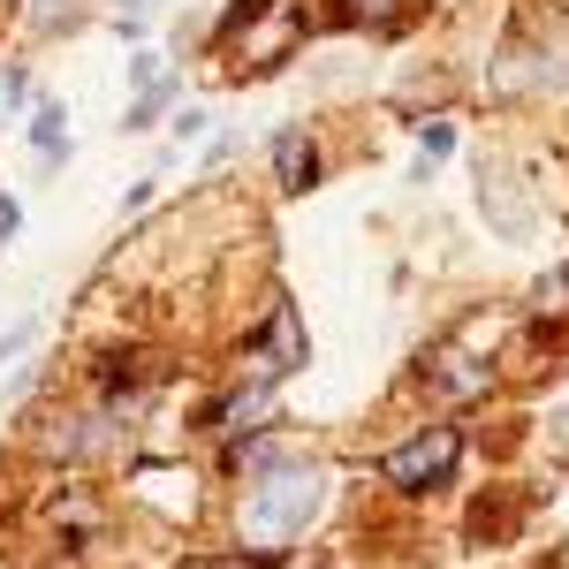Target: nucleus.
<instances>
[{
	"instance_id": "1",
	"label": "nucleus",
	"mask_w": 569,
	"mask_h": 569,
	"mask_svg": "<svg viewBox=\"0 0 569 569\" xmlns=\"http://www.w3.org/2000/svg\"><path fill=\"white\" fill-rule=\"evenodd\" d=\"M327 493H335V471L305 456V448H281L273 463H266L259 479L236 486V501H228V525H236V547H266V555H289L311 525H319V509H327Z\"/></svg>"
},
{
	"instance_id": "2",
	"label": "nucleus",
	"mask_w": 569,
	"mask_h": 569,
	"mask_svg": "<svg viewBox=\"0 0 569 569\" xmlns=\"http://www.w3.org/2000/svg\"><path fill=\"white\" fill-rule=\"evenodd\" d=\"M130 418H114L107 402H46L39 418H31V433H23V448L39 456L46 471H91V463H107V456H122L130 448Z\"/></svg>"
},
{
	"instance_id": "3",
	"label": "nucleus",
	"mask_w": 569,
	"mask_h": 569,
	"mask_svg": "<svg viewBox=\"0 0 569 569\" xmlns=\"http://www.w3.org/2000/svg\"><path fill=\"white\" fill-rule=\"evenodd\" d=\"M463 448H471V433H463L456 418H426L418 433H402L388 456L372 463V479L388 486L395 501H433V493H448V486H456Z\"/></svg>"
},
{
	"instance_id": "4",
	"label": "nucleus",
	"mask_w": 569,
	"mask_h": 569,
	"mask_svg": "<svg viewBox=\"0 0 569 569\" xmlns=\"http://www.w3.org/2000/svg\"><path fill=\"white\" fill-rule=\"evenodd\" d=\"M311 31H319V8L281 0L266 23H251V31L228 46V53H213V61H220V77H228V84H266V77H281L289 61H305Z\"/></svg>"
},
{
	"instance_id": "5",
	"label": "nucleus",
	"mask_w": 569,
	"mask_h": 569,
	"mask_svg": "<svg viewBox=\"0 0 569 569\" xmlns=\"http://www.w3.org/2000/svg\"><path fill=\"white\" fill-rule=\"evenodd\" d=\"M311 365V335H305V311L289 305L281 289L266 297V311H259V327L236 342V380H297Z\"/></svg>"
},
{
	"instance_id": "6",
	"label": "nucleus",
	"mask_w": 569,
	"mask_h": 569,
	"mask_svg": "<svg viewBox=\"0 0 569 569\" xmlns=\"http://www.w3.org/2000/svg\"><path fill=\"white\" fill-rule=\"evenodd\" d=\"M273 426H281V388L273 380H236L228 372V388L198 410V433L220 440V448L228 440H251V433H273Z\"/></svg>"
},
{
	"instance_id": "7",
	"label": "nucleus",
	"mask_w": 569,
	"mask_h": 569,
	"mask_svg": "<svg viewBox=\"0 0 569 569\" xmlns=\"http://www.w3.org/2000/svg\"><path fill=\"white\" fill-rule=\"evenodd\" d=\"M39 517H46V539H53L61 555H84V547H99V539H107V525H114L107 493H99V486H84V479L53 486Z\"/></svg>"
},
{
	"instance_id": "8",
	"label": "nucleus",
	"mask_w": 569,
	"mask_h": 569,
	"mask_svg": "<svg viewBox=\"0 0 569 569\" xmlns=\"http://www.w3.org/2000/svg\"><path fill=\"white\" fill-rule=\"evenodd\" d=\"M418 388L440 395V402H486L493 395V365L471 342H433V350H418Z\"/></svg>"
},
{
	"instance_id": "9",
	"label": "nucleus",
	"mask_w": 569,
	"mask_h": 569,
	"mask_svg": "<svg viewBox=\"0 0 569 569\" xmlns=\"http://www.w3.org/2000/svg\"><path fill=\"white\" fill-rule=\"evenodd\" d=\"M266 168H273V190L281 198H311L327 182V144H319L311 122H281V130L266 137Z\"/></svg>"
},
{
	"instance_id": "10",
	"label": "nucleus",
	"mask_w": 569,
	"mask_h": 569,
	"mask_svg": "<svg viewBox=\"0 0 569 569\" xmlns=\"http://www.w3.org/2000/svg\"><path fill=\"white\" fill-rule=\"evenodd\" d=\"M479 213L501 243H525L531 236V198H525V176L501 160V152H479Z\"/></svg>"
},
{
	"instance_id": "11",
	"label": "nucleus",
	"mask_w": 569,
	"mask_h": 569,
	"mask_svg": "<svg viewBox=\"0 0 569 569\" xmlns=\"http://www.w3.org/2000/svg\"><path fill=\"white\" fill-rule=\"evenodd\" d=\"M319 23L350 39H402L418 23V0H319Z\"/></svg>"
},
{
	"instance_id": "12",
	"label": "nucleus",
	"mask_w": 569,
	"mask_h": 569,
	"mask_svg": "<svg viewBox=\"0 0 569 569\" xmlns=\"http://www.w3.org/2000/svg\"><path fill=\"white\" fill-rule=\"evenodd\" d=\"M176 107H182V69H168V77H152L144 91H130V114H122V137L160 130V114H176Z\"/></svg>"
},
{
	"instance_id": "13",
	"label": "nucleus",
	"mask_w": 569,
	"mask_h": 569,
	"mask_svg": "<svg viewBox=\"0 0 569 569\" xmlns=\"http://www.w3.org/2000/svg\"><path fill=\"white\" fill-rule=\"evenodd\" d=\"M273 8H281V0H228V8H220L213 23H206V53H228V46L243 39L251 23H266Z\"/></svg>"
},
{
	"instance_id": "14",
	"label": "nucleus",
	"mask_w": 569,
	"mask_h": 569,
	"mask_svg": "<svg viewBox=\"0 0 569 569\" xmlns=\"http://www.w3.org/2000/svg\"><path fill=\"white\" fill-rule=\"evenodd\" d=\"M168 569H289V555H266V547H198V555H176Z\"/></svg>"
},
{
	"instance_id": "15",
	"label": "nucleus",
	"mask_w": 569,
	"mask_h": 569,
	"mask_svg": "<svg viewBox=\"0 0 569 569\" xmlns=\"http://www.w3.org/2000/svg\"><path fill=\"white\" fill-rule=\"evenodd\" d=\"M31 144H39L46 168L69 160V107H61V99H39V107H31Z\"/></svg>"
},
{
	"instance_id": "16",
	"label": "nucleus",
	"mask_w": 569,
	"mask_h": 569,
	"mask_svg": "<svg viewBox=\"0 0 569 569\" xmlns=\"http://www.w3.org/2000/svg\"><path fill=\"white\" fill-rule=\"evenodd\" d=\"M456 152V122H440V114H426L418 122V152H410V182H433V168Z\"/></svg>"
},
{
	"instance_id": "17",
	"label": "nucleus",
	"mask_w": 569,
	"mask_h": 569,
	"mask_svg": "<svg viewBox=\"0 0 569 569\" xmlns=\"http://www.w3.org/2000/svg\"><path fill=\"white\" fill-rule=\"evenodd\" d=\"M517 525H525V509H517V501H479V509H471V525H463V539H471V547H493V539H509Z\"/></svg>"
},
{
	"instance_id": "18",
	"label": "nucleus",
	"mask_w": 569,
	"mask_h": 569,
	"mask_svg": "<svg viewBox=\"0 0 569 569\" xmlns=\"http://www.w3.org/2000/svg\"><path fill=\"white\" fill-rule=\"evenodd\" d=\"M31 107V61H0V122H16Z\"/></svg>"
},
{
	"instance_id": "19",
	"label": "nucleus",
	"mask_w": 569,
	"mask_h": 569,
	"mask_svg": "<svg viewBox=\"0 0 569 569\" xmlns=\"http://www.w3.org/2000/svg\"><path fill=\"white\" fill-rule=\"evenodd\" d=\"M160 8H168V0H114V31H122V39H144V31L160 23Z\"/></svg>"
},
{
	"instance_id": "20",
	"label": "nucleus",
	"mask_w": 569,
	"mask_h": 569,
	"mask_svg": "<svg viewBox=\"0 0 569 569\" xmlns=\"http://www.w3.org/2000/svg\"><path fill=\"white\" fill-rule=\"evenodd\" d=\"M39 380H46V365H16V380L0 388V402H8V410H23V402L39 395Z\"/></svg>"
},
{
	"instance_id": "21",
	"label": "nucleus",
	"mask_w": 569,
	"mask_h": 569,
	"mask_svg": "<svg viewBox=\"0 0 569 569\" xmlns=\"http://www.w3.org/2000/svg\"><path fill=\"white\" fill-rule=\"evenodd\" d=\"M228 160H243V130H220V137H206V176H220Z\"/></svg>"
},
{
	"instance_id": "22",
	"label": "nucleus",
	"mask_w": 569,
	"mask_h": 569,
	"mask_svg": "<svg viewBox=\"0 0 569 569\" xmlns=\"http://www.w3.org/2000/svg\"><path fill=\"white\" fill-rule=\"evenodd\" d=\"M206 130H213V114H206V107H176V152H182V144H198Z\"/></svg>"
},
{
	"instance_id": "23",
	"label": "nucleus",
	"mask_w": 569,
	"mask_h": 569,
	"mask_svg": "<svg viewBox=\"0 0 569 569\" xmlns=\"http://www.w3.org/2000/svg\"><path fill=\"white\" fill-rule=\"evenodd\" d=\"M31 342H39V327H31V319H23V327H8V335H0V372H8L16 357H31Z\"/></svg>"
},
{
	"instance_id": "24",
	"label": "nucleus",
	"mask_w": 569,
	"mask_h": 569,
	"mask_svg": "<svg viewBox=\"0 0 569 569\" xmlns=\"http://www.w3.org/2000/svg\"><path fill=\"white\" fill-rule=\"evenodd\" d=\"M122 77H130V91H144L152 77H168V53H137V61L122 69Z\"/></svg>"
},
{
	"instance_id": "25",
	"label": "nucleus",
	"mask_w": 569,
	"mask_h": 569,
	"mask_svg": "<svg viewBox=\"0 0 569 569\" xmlns=\"http://www.w3.org/2000/svg\"><path fill=\"white\" fill-rule=\"evenodd\" d=\"M16 236H23V198L0 190V243H16Z\"/></svg>"
},
{
	"instance_id": "26",
	"label": "nucleus",
	"mask_w": 569,
	"mask_h": 569,
	"mask_svg": "<svg viewBox=\"0 0 569 569\" xmlns=\"http://www.w3.org/2000/svg\"><path fill=\"white\" fill-rule=\"evenodd\" d=\"M152 182H160V176H144V182H130V190H122V213H144V206H152Z\"/></svg>"
},
{
	"instance_id": "27",
	"label": "nucleus",
	"mask_w": 569,
	"mask_h": 569,
	"mask_svg": "<svg viewBox=\"0 0 569 569\" xmlns=\"http://www.w3.org/2000/svg\"><path fill=\"white\" fill-rule=\"evenodd\" d=\"M0 569H8V562H0Z\"/></svg>"
}]
</instances>
